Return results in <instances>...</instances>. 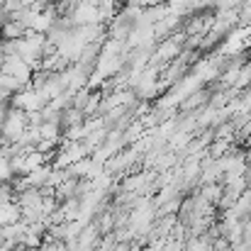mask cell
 Returning a JSON list of instances; mask_svg holds the SVG:
<instances>
[{
	"mask_svg": "<svg viewBox=\"0 0 251 251\" xmlns=\"http://www.w3.org/2000/svg\"><path fill=\"white\" fill-rule=\"evenodd\" d=\"M12 107L17 110H25V112H34V110H44L49 105V98L42 93V90H34V88H27L17 95H12Z\"/></svg>",
	"mask_w": 251,
	"mask_h": 251,
	"instance_id": "cell-2",
	"label": "cell"
},
{
	"mask_svg": "<svg viewBox=\"0 0 251 251\" xmlns=\"http://www.w3.org/2000/svg\"><path fill=\"white\" fill-rule=\"evenodd\" d=\"M210 100H212V90L200 88V90H195L190 98H185V100L180 102V115H193V112H200V110H205V107L210 105Z\"/></svg>",
	"mask_w": 251,
	"mask_h": 251,
	"instance_id": "cell-3",
	"label": "cell"
},
{
	"mask_svg": "<svg viewBox=\"0 0 251 251\" xmlns=\"http://www.w3.org/2000/svg\"><path fill=\"white\" fill-rule=\"evenodd\" d=\"M200 198H205L210 205H220V200H222V195H225V185L222 183H207V185H198V190H195Z\"/></svg>",
	"mask_w": 251,
	"mask_h": 251,
	"instance_id": "cell-7",
	"label": "cell"
},
{
	"mask_svg": "<svg viewBox=\"0 0 251 251\" xmlns=\"http://www.w3.org/2000/svg\"><path fill=\"white\" fill-rule=\"evenodd\" d=\"M229 149H232V142H229V139H215V142L207 147V156L217 161V159H222Z\"/></svg>",
	"mask_w": 251,
	"mask_h": 251,
	"instance_id": "cell-10",
	"label": "cell"
},
{
	"mask_svg": "<svg viewBox=\"0 0 251 251\" xmlns=\"http://www.w3.org/2000/svg\"><path fill=\"white\" fill-rule=\"evenodd\" d=\"M22 222V207L17 202H2L0 205V229Z\"/></svg>",
	"mask_w": 251,
	"mask_h": 251,
	"instance_id": "cell-6",
	"label": "cell"
},
{
	"mask_svg": "<svg viewBox=\"0 0 251 251\" xmlns=\"http://www.w3.org/2000/svg\"><path fill=\"white\" fill-rule=\"evenodd\" d=\"M51 171H54V166H42L37 168V171H32L27 178H29V183H32V188H44L47 185V180H49V176H51Z\"/></svg>",
	"mask_w": 251,
	"mask_h": 251,
	"instance_id": "cell-9",
	"label": "cell"
},
{
	"mask_svg": "<svg viewBox=\"0 0 251 251\" xmlns=\"http://www.w3.org/2000/svg\"><path fill=\"white\" fill-rule=\"evenodd\" d=\"M71 20L76 27H85V25H100L102 17H100V7L95 5H88V2H78L76 10L71 12Z\"/></svg>",
	"mask_w": 251,
	"mask_h": 251,
	"instance_id": "cell-4",
	"label": "cell"
},
{
	"mask_svg": "<svg viewBox=\"0 0 251 251\" xmlns=\"http://www.w3.org/2000/svg\"><path fill=\"white\" fill-rule=\"evenodd\" d=\"M247 183H249V188H251V159H249V171H247Z\"/></svg>",
	"mask_w": 251,
	"mask_h": 251,
	"instance_id": "cell-12",
	"label": "cell"
},
{
	"mask_svg": "<svg viewBox=\"0 0 251 251\" xmlns=\"http://www.w3.org/2000/svg\"><path fill=\"white\" fill-rule=\"evenodd\" d=\"M5 247V237H2V229H0V249Z\"/></svg>",
	"mask_w": 251,
	"mask_h": 251,
	"instance_id": "cell-13",
	"label": "cell"
},
{
	"mask_svg": "<svg viewBox=\"0 0 251 251\" xmlns=\"http://www.w3.org/2000/svg\"><path fill=\"white\" fill-rule=\"evenodd\" d=\"M25 34H27V27L22 22L7 20L5 25H0V42H17V39H25Z\"/></svg>",
	"mask_w": 251,
	"mask_h": 251,
	"instance_id": "cell-5",
	"label": "cell"
},
{
	"mask_svg": "<svg viewBox=\"0 0 251 251\" xmlns=\"http://www.w3.org/2000/svg\"><path fill=\"white\" fill-rule=\"evenodd\" d=\"M83 112L78 110V107H69V110H64L61 112V127L66 129V127H74V125H83Z\"/></svg>",
	"mask_w": 251,
	"mask_h": 251,
	"instance_id": "cell-11",
	"label": "cell"
},
{
	"mask_svg": "<svg viewBox=\"0 0 251 251\" xmlns=\"http://www.w3.org/2000/svg\"><path fill=\"white\" fill-rule=\"evenodd\" d=\"M29 122H27V112L25 110H17L10 105L7 110V117H5V125L0 127V134H2V142L5 144H15L22 139V134L27 132Z\"/></svg>",
	"mask_w": 251,
	"mask_h": 251,
	"instance_id": "cell-1",
	"label": "cell"
},
{
	"mask_svg": "<svg viewBox=\"0 0 251 251\" xmlns=\"http://www.w3.org/2000/svg\"><path fill=\"white\" fill-rule=\"evenodd\" d=\"M42 200H44V195H42V190H39V188H29V190H25V193H20L15 202H17L20 207H37V210H39V205H42Z\"/></svg>",
	"mask_w": 251,
	"mask_h": 251,
	"instance_id": "cell-8",
	"label": "cell"
}]
</instances>
